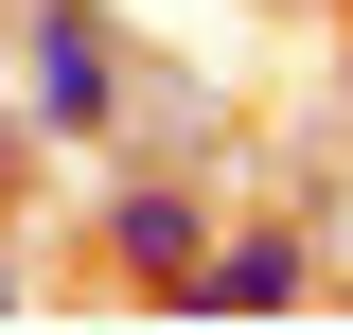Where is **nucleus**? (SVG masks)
Here are the masks:
<instances>
[{
  "mask_svg": "<svg viewBox=\"0 0 353 335\" xmlns=\"http://www.w3.org/2000/svg\"><path fill=\"white\" fill-rule=\"evenodd\" d=\"M106 265H124L141 300H194V265H212V194H194V176H124V194H106Z\"/></svg>",
  "mask_w": 353,
  "mask_h": 335,
  "instance_id": "nucleus-2",
  "label": "nucleus"
},
{
  "mask_svg": "<svg viewBox=\"0 0 353 335\" xmlns=\"http://www.w3.org/2000/svg\"><path fill=\"white\" fill-rule=\"evenodd\" d=\"M301 300H318V247H301V230H212V265H194L176 318H301Z\"/></svg>",
  "mask_w": 353,
  "mask_h": 335,
  "instance_id": "nucleus-3",
  "label": "nucleus"
},
{
  "mask_svg": "<svg viewBox=\"0 0 353 335\" xmlns=\"http://www.w3.org/2000/svg\"><path fill=\"white\" fill-rule=\"evenodd\" d=\"M18 106H36V141H124L141 106V53L106 0H18Z\"/></svg>",
  "mask_w": 353,
  "mask_h": 335,
  "instance_id": "nucleus-1",
  "label": "nucleus"
},
{
  "mask_svg": "<svg viewBox=\"0 0 353 335\" xmlns=\"http://www.w3.org/2000/svg\"><path fill=\"white\" fill-rule=\"evenodd\" d=\"M18 300H36V283H18V247H0V318H18Z\"/></svg>",
  "mask_w": 353,
  "mask_h": 335,
  "instance_id": "nucleus-4",
  "label": "nucleus"
}]
</instances>
